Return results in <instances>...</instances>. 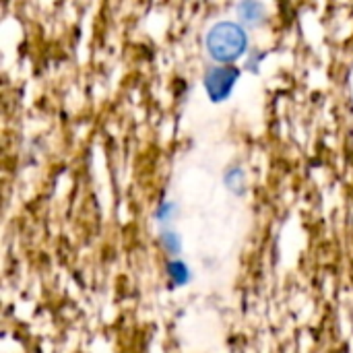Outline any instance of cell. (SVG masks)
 <instances>
[{
  "label": "cell",
  "mask_w": 353,
  "mask_h": 353,
  "mask_svg": "<svg viewBox=\"0 0 353 353\" xmlns=\"http://www.w3.org/2000/svg\"><path fill=\"white\" fill-rule=\"evenodd\" d=\"M207 50L213 60L217 62H234L238 60L246 50V33L238 23L221 21L213 25L207 33Z\"/></svg>",
  "instance_id": "obj_1"
},
{
  "label": "cell",
  "mask_w": 353,
  "mask_h": 353,
  "mask_svg": "<svg viewBox=\"0 0 353 353\" xmlns=\"http://www.w3.org/2000/svg\"><path fill=\"white\" fill-rule=\"evenodd\" d=\"M238 79V70L234 66H217V68H211L205 77V87H207V93L213 101H223L232 89H234V83Z\"/></svg>",
  "instance_id": "obj_2"
},
{
  "label": "cell",
  "mask_w": 353,
  "mask_h": 353,
  "mask_svg": "<svg viewBox=\"0 0 353 353\" xmlns=\"http://www.w3.org/2000/svg\"><path fill=\"white\" fill-rule=\"evenodd\" d=\"M165 271H168V277H170V281H172L174 288H184V285H188L192 281V273H190L188 265L182 263L180 259L170 261Z\"/></svg>",
  "instance_id": "obj_3"
},
{
  "label": "cell",
  "mask_w": 353,
  "mask_h": 353,
  "mask_svg": "<svg viewBox=\"0 0 353 353\" xmlns=\"http://www.w3.org/2000/svg\"><path fill=\"white\" fill-rule=\"evenodd\" d=\"M238 12L242 21L248 25H261L265 19V6L261 4V0H242L238 6Z\"/></svg>",
  "instance_id": "obj_4"
},
{
  "label": "cell",
  "mask_w": 353,
  "mask_h": 353,
  "mask_svg": "<svg viewBox=\"0 0 353 353\" xmlns=\"http://www.w3.org/2000/svg\"><path fill=\"white\" fill-rule=\"evenodd\" d=\"M161 244H163L165 252L172 254V256L180 254V250H182V242H180L178 234H174V232H163L161 234Z\"/></svg>",
  "instance_id": "obj_5"
},
{
  "label": "cell",
  "mask_w": 353,
  "mask_h": 353,
  "mask_svg": "<svg viewBox=\"0 0 353 353\" xmlns=\"http://www.w3.org/2000/svg\"><path fill=\"white\" fill-rule=\"evenodd\" d=\"M225 184H228L234 192H242V188H244V174H242L240 170H232V172H228Z\"/></svg>",
  "instance_id": "obj_6"
},
{
  "label": "cell",
  "mask_w": 353,
  "mask_h": 353,
  "mask_svg": "<svg viewBox=\"0 0 353 353\" xmlns=\"http://www.w3.org/2000/svg\"><path fill=\"white\" fill-rule=\"evenodd\" d=\"M172 211H174V205H170V203H163L161 207H159V211H157V219L159 221H168L170 217H172Z\"/></svg>",
  "instance_id": "obj_7"
}]
</instances>
